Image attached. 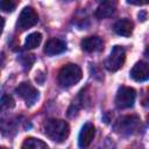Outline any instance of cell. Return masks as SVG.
<instances>
[{
  "label": "cell",
  "mask_w": 149,
  "mask_h": 149,
  "mask_svg": "<svg viewBox=\"0 0 149 149\" xmlns=\"http://www.w3.org/2000/svg\"><path fill=\"white\" fill-rule=\"evenodd\" d=\"M140 127V119L135 115H127L121 118L115 125L114 129L116 133L122 135H129L135 133Z\"/></svg>",
  "instance_id": "obj_4"
},
{
  "label": "cell",
  "mask_w": 149,
  "mask_h": 149,
  "mask_svg": "<svg viewBox=\"0 0 149 149\" xmlns=\"http://www.w3.org/2000/svg\"><path fill=\"white\" fill-rule=\"evenodd\" d=\"M127 3H130V5H148L149 1H134V0H128Z\"/></svg>",
  "instance_id": "obj_20"
},
{
  "label": "cell",
  "mask_w": 149,
  "mask_h": 149,
  "mask_svg": "<svg viewBox=\"0 0 149 149\" xmlns=\"http://www.w3.org/2000/svg\"><path fill=\"white\" fill-rule=\"evenodd\" d=\"M44 134L54 142H64L70 134V126L66 121L59 119H50L44 123Z\"/></svg>",
  "instance_id": "obj_1"
},
{
  "label": "cell",
  "mask_w": 149,
  "mask_h": 149,
  "mask_svg": "<svg viewBox=\"0 0 149 149\" xmlns=\"http://www.w3.org/2000/svg\"><path fill=\"white\" fill-rule=\"evenodd\" d=\"M1 105H2L3 108H13L14 105H15V102H14V99L10 95L5 94L1 98Z\"/></svg>",
  "instance_id": "obj_17"
},
{
  "label": "cell",
  "mask_w": 149,
  "mask_h": 149,
  "mask_svg": "<svg viewBox=\"0 0 149 149\" xmlns=\"http://www.w3.org/2000/svg\"><path fill=\"white\" fill-rule=\"evenodd\" d=\"M15 93L26 101L27 106H33L38 99V91L27 81L19 84V86L15 88Z\"/></svg>",
  "instance_id": "obj_6"
},
{
  "label": "cell",
  "mask_w": 149,
  "mask_h": 149,
  "mask_svg": "<svg viewBox=\"0 0 149 149\" xmlns=\"http://www.w3.org/2000/svg\"><path fill=\"white\" fill-rule=\"evenodd\" d=\"M147 122H148V125H149V114L147 115Z\"/></svg>",
  "instance_id": "obj_21"
},
{
  "label": "cell",
  "mask_w": 149,
  "mask_h": 149,
  "mask_svg": "<svg viewBox=\"0 0 149 149\" xmlns=\"http://www.w3.org/2000/svg\"><path fill=\"white\" fill-rule=\"evenodd\" d=\"M42 41V35L41 33H31L29 34L27 37H26V41H24V48L26 49H35L36 47L40 45Z\"/></svg>",
  "instance_id": "obj_15"
},
{
  "label": "cell",
  "mask_w": 149,
  "mask_h": 149,
  "mask_svg": "<svg viewBox=\"0 0 149 149\" xmlns=\"http://www.w3.org/2000/svg\"><path fill=\"white\" fill-rule=\"evenodd\" d=\"M2 149H5V148H2Z\"/></svg>",
  "instance_id": "obj_22"
},
{
  "label": "cell",
  "mask_w": 149,
  "mask_h": 149,
  "mask_svg": "<svg viewBox=\"0 0 149 149\" xmlns=\"http://www.w3.org/2000/svg\"><path fill=\"white\" fill-rule=\"evenodd\" d=\"M142 105H143L144 107H149V90L147 91L146 95H144L143 99H142Z\"/></svg>",
  "instance_id": "obj_19"
},
{
  "label": "cell",
  "mask_w": 149,
  "mask_h": 149,
  "mask_svg": "<svg viewBox=\"0 0 149 149\" xmlns=\"http://www.w3.org/2000/svg\"><path fill=\"white\" fill-rule=\"evenodd\" d=\"M94 135H95V128H94L93 123H91V122L85 123L81 127L79 136H78V144H79V147L80 148L88 147L91 144V142L93 141Z\"/></svg>",
  "instance_id": "obj_8"
},
{
  "label": "cell",
  "mask_w": 149,
  "mask_h": 149,
  "mask_svg": "<svg viewBox=\"0 0 149 149\" xmlns=\"http://www.w3.org/2000/svg\"><path fill=\"white\" fill-rule=\"evenodd\" d=\"M116 8V2L115 1H112V0H107V1H102L98 8L95 9V16L97 19L99 20H102V19H106L108 16H111L114 10Z\"/></svg>",
  "instance_id": "obj_12"
},
{
  "label": "cell",
  "mask_w": 149,
  "mask_h": 149,
  "mask_svg": "<svg viewBox=\"0 0 149 149\" xmlns=\"http://www.w3.org/2000/svg\"><path fill=\"white\" fill-rule=\"evenodd\" d=\"M22 149H48V146L38 139L28 137L22 143Z\"/></svg>",
  "instance_id": "obj_14"
},
{
  "label": "cell",
  "mask_w": 149,
  "mask_h": 149,
  "mask_svg": "<svg viewBox=\"0 0 149 149\" xmlns=\"http://www.w3.org/2000/svg\"><path fill=\"white\" fill-rule=\"evenodd\" d=\"M80 45H81V49L86 52H95L102 49L104 42L99 36H88L81 40Z\"/></svg>",
  "instance_id": "obj_10"
},
{
  "label": "cell",
  "mask_w": 149,
  "mask_h": 149,
  "mask_svg": "<svg viewBox=\"0 0 149 149\" xmlns=\"http://www.w3.org/2000/svg\"><path fill=\"white\" fill-rule=\"evenodd\" d=\"M15 7H16V3L12 0H2L0 2V8L2 9V12H7V13L13 12Z\"/></svg>",
  "instance_id": "obj_16"
},
{
  "label": "cell",
  "mask_w": 149,
  "mask_h": 149,
  "mask_svg": "<svg viewBox=\"0 0 149 149\" xmlns=\"http://www.w3.org/2000/svg\"><path fill=\"white\" fill-rule=\"evenodd\" d=\"M83 77L81 69L77 64H66L58 72V83L62 87H71L76 85Z\"/></svg>",
  "instance_id": "obj_2"
},
{
  "label": "cell",
  "mask_w": 149,
  "mask_h": 149,
  "mask_svg": "<svg viewBox=\"0 0 149 149\" xmlns=\"http://www.w3.org/2000/svg\"><path fill=\"white\" fill-rule=\"evenodd\" d=\"M126 51L121 45H114L109 56L105 62V66L108 71H118L125 63Z\"/></svg>",
  "instance_id": "obj_5"
},
{
  "label": "cell",
  "mask_w": 149,
  "mask_h": 149,
  "mask_svg": "<svg viewBox=\"0 0 149 149\" xmlns=\"http://www.w3.org/2000/svg\"><path fill=\"white\" fill-rule=\"evenodd\" d=\"M34 61H35L34 55H23V57L21 59V63L26 69H30V66L34 63Z\"/></svg>",
  "instance_id": "obj_18"
},
{
  "label": "cell",
  "mask_w": 149,
  "mask_h": 149,
  "mask_svg": "<svg viewBox=\"0 0 149 149\" xmlns=\"http://www.w3.org/2000/svg\"><path fill=\"white\" fill-rule=\"evenodd\" d=\"M38 21V15L36 13V10L33 7H24L19 16L17 20V28H20L21 30H26L29 29L31 27H34Z\"/></svg>",
  "instance_id": "obj_7"
},
{
  "label": "cell",
  "mask_w": 149,
  "mask_h": 149,
  "mask_svg": "<svg viewBox=\"0 0 149 149\" xmlns=\"http://www.w3.org/2000/svg\"><path fill=\"white\" fill-rule=\"evenodd\" d=\"M130 77L135 81H146L149 79V63L137 62L130 70Z\"/></svg>",
  "instance_id": "obj_9"
},
{
  "label": "cell",
  "mask_w": 149,
  "mask_h": 149,
  "mask_svg": "<svg viewBox=\"0 0 149 149\" xmlns=\"http://www.w3.org/2000/svg\"><path fill=\"white\" fill-rule=\"evenodd\" d=\"M135 98H136V92L133 87L121 86L115 95V105L120 109L129 108L134 105Z\"/></svg>",
  "instance_id": "obj_3"
},
{
  "label": "cell",
  "mask_w": 149,
  "mask_h": 149,
  "mask_svg": "<svg viewBox=\"0 0 149 149\" xmlns=\"http://www.w3.org/2000/svg\"><path fill=\"white\" fill-rule=\"evenodd\" d=\"M133 29H134V23L129 19H121L114 23V31L120 36H125V37L130 36Z\"/></svg>",
  "instance_id": "obj_13"
},
{
  "label": "cell",
  "mask_w": 149,
  "mask_h": 149,
  "mask_svg": "<svg viewBox=\"0 0 149 149\" xmlns=\"http://www.w3.org/2000/svg\"><path fill=\"white\" fill-rule=\"evenodd\" d=\"M66 49V44L64 41L59 38H51L45 43L44 47V52L49 56H55L64 52Z\"/></svg>",
  "instance_id": "obj_11"
}]
</instances>
